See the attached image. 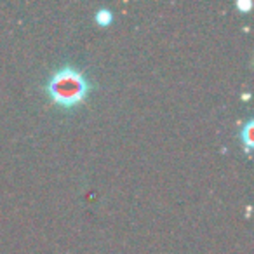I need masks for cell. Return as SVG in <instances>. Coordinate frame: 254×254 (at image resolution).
I'll list each match as a JSON object with an SVG mask.
<instances>
[{"instance_id":"6da1fadb","label":"cell","mask_w":254,"mask_h":254,"mask_svg":"<svg viewBox=\"0 0 254 254\" xmlns=\"http://www.w3.org/2000/svg\"><path fill=\"white\" fill-rule=\"evenodd\" d=\"M46 89L56 105L63 108H75L91 92V82L77 68L63 66L51 75Z\"/></svg>"},{"instance_id":"7a4b0ae2","label":"cell","mask_w":254,"mask_h":254,"mask_svg":"<svg viewBox=\"0 0 254 254\" xmlns=\"http://www.w3.org/2000/svg\"><path fill=\"white\" fill-rule=\"evenodd\" d=\"M251 132H253V122L249 120V122L244 126L242 131H240V136H242V141H244V145H246L247 153L251 152V146H253V136H251Z\"/></svg>"},{"instance_id":"3957f363","label":"cell","mask_w":254,"mask_h":254,"mask_svg":"<svg viewBox=\"0 0 254 254\" xmlns=\"http://www.w3.org/2000/svg\"><path fill=\"white\" fill-rule=\"evenodd\" d=\"M113 21V14L108 9H98L96 11V23L101 26H108Z\"/></svg>"},{"instance_id":"277c9868","label":"cell","mask_w":254,"mask_h":254,"mask_svg":"<svg viewBox=\"0 0 254 254\" xmlns=\"http://www.w3.org/2000/svg\"><path fill=\"white\" fill-rule=\"evenodd\" d=\"M237 7H239L240 11H249V9L253 7V4H251L249 0H247V2H244V0H239V2H237Z\"/></svg>"}]
</instances>
